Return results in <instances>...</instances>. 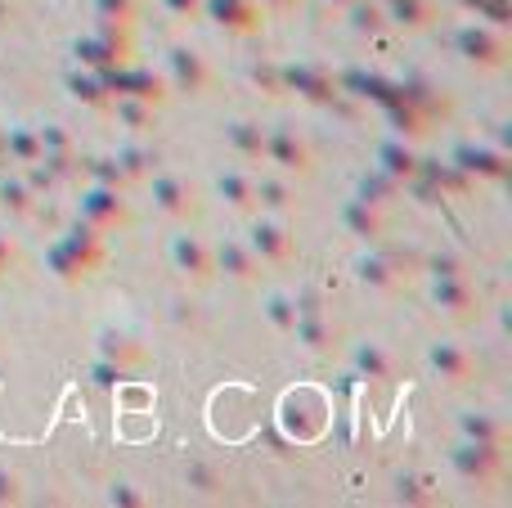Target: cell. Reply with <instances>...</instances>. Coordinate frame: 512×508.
Instances as JSON below:
<instances>
[{
    "instance_id": "cell-3",
    "label": "cell",
    "mask_w": 512,
    "mask_h": 508,
    "mask_svg": "<svg viewBox=\"0 0 512 508\" xmlns=\"http://www.w3.org/2000/svg\"><path fill=\"white\" fill-rule=\"evenodd\" d=\"M203 18L216 27H225V32H261L265 23V9L256 5V0H203Z\"/></svg>"
},
{
    "instance_id": "cell-38",
    "label": "cell",
    "mask_w": 512,
    "mask_h": 508,
    "mask_svg": "<svg viewBox=\"0 0 512 508\" xmlns=\"http://www.w3.org/2000/svg\"><path fill=\"white\" fill-rule=\"evenodd\" d=\"M454 5H463V9H481L486 0H454Z\"/></svg>"
},
{
    "instance_id": "cell-39",
    "label": "cell",
    "mask_w": 512,
    "mask_h": 508,
    "mask_svg": "<svg viewBox=\"0 0 512 508\" xmlns=\"http://www.w3.org/2000/svg\"><path fill=\"white\" fill-rule=\"evenodd\" d=\"M333 5H351V0H333Z\"/></svg>"
},
{
    "instance_id": "cell-10",
    "label": "cell",
    "mask_w": 512,
    "mask_h": 508,
    "mask_svg": "<svg viewBox=\"0 0 512 508\" xmlns=\"http://www.w3.org/2000/svg\"><path fill=\"white\" fill-rule=\"evenodd\" d=\"M427 365H432V374H441V383H468L472 378V356L459 342H432L427 347Z\"/></svg>"
},
{
    "instance_id": "cell-7",
    "label": "cell",
    "mask_w": 512,
    "mask_h": 508,
    "mask_svg": "<svg viewBox=\"0 0 512 508\" xmlns=\"http://www.w3.org/2000/svg\"><path fill=\"white\" fill-rule=\"evenodd\" d=\"M450 464L463 482H490L495 468H499V446H481V441L463 437V446L450 450Z\"/></svg>"
},
{
    "instance_id": "cell-16",
    "label": "cell",
    "mask_w": 512,
    "mask_h": 508,
    "mask_svg": "<svg viewBox=\"0 0 512 508\" xmlns=\"http://www.w3.org/2000/svg\"><path fill=\"white\" fill-rule=\"evenodd\" d=\"M171 72H176V81H167V86H176V90L198 95V90L207 86V68L194 50H171Z\"/></svg>"
},
{
    "instance_id": "cell-26",
    "label": "cell",
    "mask_w": 512,
    "mask_h": 508,
    "mask_svg": "<svg viewBox=\"0 0 512 508\" xmlns=\"http://www.w3.org/2000/svg\"><path fill=\"white\" fill-rule=\"evenodd\" d=\"M252 203H265V207H288V180L261 176V180L252 185Z\"/></svg>"
},
{
    "instance_id": "cell-29",
    "label": "cell",
    "mask_w": 512,
    "mask_h": 508,
    "mask_svg": "<svg viewBox=\"0 0 512 508\" xmlns=\"http://www.w3.org/2000/svg\"><path fill=\"white\" fill-rule=\"evenodd\" d=\"M346 221H351L364 239H369V234H378V225H382L378 212H369V203H351V207H346Z\"/></svg>"
},
{
    "instance_id": "cell-6",
    "label": "cell",
    "mask_w": 512,
    "mask_h": 508,
    "mask_svg": "<svg viewBox=\"0 0 512 508\" xmlns=\"http://www.w3.org/2000/svg\"><path fill=\"white\" fill-rule=\"evenodd\" d=\"M54 243H59V248L68 252V257L77 261L81 270H86V275H90V270H99V266H104V234H99L95 225H86V221H81V216H77V221H72L68 230H63Z\"/></svg>"
},
{
    "instance_id": "cell-30",
    "label": "cell",
    "mask_w": 512,
    "mask_h": 508,
    "mask_svg": "<svg viewBox=\"0 0 512 508\" xmlns=\"http://www.w3.org/2000/svg\"><path fill=\"white\" fill-rule=\"evenodd\" d=\"M50 266L59 270V279H68V284H77V279H86V270H81L77 261H72L68 252L59 248V243H54V248H50Z\"/></svg>"
},
{
    "instance_id": "cell-14",
    "label": "cell",
    "mask_w": 512,
    "mask_h": 508,
    "mask_svg": "<svg viewBox=\"0 0 512 508\" xmlns=\"http://www.w3.org/2000/svg\"><path fill=\"white\" fill-rule=\"evenodd\" d=\"M382 18L418 32V27H427L436 18V0H387V5H382Z\"/></svg>"
},
{
    "instance_id": "cell-35",
    "label": "cell",
    "mask_w": 512,
    "mask_h": 508,
    "mask_svg": "<svg viewBox=\"0 0 512 508\" xmlns=\"http://www.w3.org/2000/svg\"><path fill=\"white\" fill-rule=\"evenodd\" d=\"M9 266H14V243L0 234V270H9Z\"/></svg>"
},
{
    "instance_id": "cell-20",
    "label": "cell",
    "mask_w": 512,
    "mask_h": 508,
    "mask_svg": "<svg viewBox=\"0 0 512 508\" xmlns=\"http://www.w3.org/2000/svg\"><path fill=\"white\" fill-rule=\"evenodd\" d=\"M252 185H256V176H248V171H225V176H216V194L230 207H252Z\"/></svg>"
},
{
    "instance_id": "cell-25",
    "label": "cell",
    "mask_w": 512,
    "mask_h": 508,
    "mask_svg": "<svg viewBox=\"0 0 512 508\" xmlns=\"http://www.w3.org/2000/svg\"><path fill=\"white\" fill-rule=\"evenodd\" d=\"M95 14H99V23L131 27L135 14H140V5H135V0H95Z\"/></svg>"
},
{
    "instance_id": "cell-8",
    "label": "cell",
    "mask_w": 512,
    "mask_h": 508,
    "mask_svg": "<svg viewBox=\"0 0 512 508\" xmlns=\"http://www.w3.org/2000/svg\"><path fill=\"white\" fill-rule=\"evenodd\" d=\"M248 248H252V257L261 261H270V266H283V261L292 257V239H288V230L283 225H274V221H265V216H256V221L248 225Z\"/></svg>"
},
{
    "instance_id": "cell-9",
    "label": "cell",
    "mask_w": 512,
    "mask_h": 508,
    "mask_svg": "<svg viewBox=\"0 0 512 508\" xmlns=\"http://www.w3.org/2000/svg\"><path fill=\"white\" fill-rule=\"evenodd\" d=\"M171 266L189 279H207L212 275V248L198 234H176L171 239Z\"/></svg>"
},
{
    "instance_id": "cell-34",
    "label": "cell",
    "mask_w": 512,
    "mask_h": 508,
    "mask_svg": "<svg viewBox=\"0 0 512 508\" xmlns=\"http://www.w3.org/2000/svg\"><path fill=\"white\" fill-rule=\"evenodd\" d=\"M95 185H108V189H117L126 180V171H113V162H95Z\"/></svg>"
},
{
    "instance_id": "cell-18",
    "label": "cell",
    "mask_w": 512,
    "mask_h": 508,
    "mask_svg": "<svg viewBox=\"0 0 512 508\" xmlns=\"http://www.w3.org/2000/svg\"><path fill=\"white\" fill-rule=\"evenodd\" d=\"M0 149H5L18 167H32V162H41V135L27 131V126H14V131L0 135Z\"/></svg>"
},
{
    "instance_id": "cell-17",
    "label": "cell",
    "mask_w": 512,
    "mask_h": 508,
    "mask_svg": "<svg viewBox=\"0 0 512 508\" xmlns=\"http://www.w3.org/2000/svg\"><path fill=\"white\" fill-rule=\"evenodd\" d=\"M225 144L234 149V158L243 162H261V149H265V131L252 122H230L225 126Z\"/></svg>"
},
{
    "instance_id": "cell-31",
    "label": "cell",
    "mask_w": 512,
    "mask_h": 508,
    "mask_svg": "<svg viewBox=\"0 0 512 508\" xmlns=\"http://www.w3.org/2000/svg\"><path fill=\"white\" fill-rule=\"evenodd\" d=\"M0 203L5 207H14V212H27V189H23V180H0Z\"/></svg>"
},
{
    "instance_id": "cell-22",
    "label": "cell",
    "mask_w": 512,
    "mask_h": 508,
    "mask_svg": "<svg viewBox=\"0 0 512 508\" xmlns=\"http://www.w3.org/2000/svg\"><path fill=\"white\" fill-rule=\"evenodd\" d=\"M463 437L481 441V446H499V450H504V428H499L490 414H463Z\"/></svg>"
},
{
    "instance_id": "cell-24",
    "label": "cell",
    "mask_w": 512,
    "mask_h": 508,
    "mask_svg": "<svg viewBox=\"0 0 512 508\" xmlns=\"http://www.w3.org/2000/svg\"><path fill=\"white\" fill-rule=\"evenodd\" d=\"M265 315H270V324H274V329L292 333V324H297V315H301V302H297V297H283V293H274L270 302H265Z\"/></svg>"
},
{
    "instance_id": "cell-4",
    "label": "cell",
    "mask_w": 512,
    "mask_h": 508,
    "mask_svg": "<svg viewBox=\"0 0 512 508\" xmlns=\"http://www.w3.org/2000/svg\"><path fill=\"white\" fill-rule=\"evenodd\" d=\"M261 158L270 162V167H279L283 176H297V171L310 167V149L306 140H301L297 131H288V126H279V131H265V149Z\"/></svg>"
},
{
    "instance_id": "cell-21",
    "label": "cell",
    "mask_w": 512,
    "mask_h": 508,
    "mask_svg": "<svg viewBox=\"0 0 512 508\" xmlns=\"http://www.w3.org/2000/svg\"><path fill=\"white\" fill-rule=\"evenodd\" d=\"M283 81H288L297 95H306V99H328V77L319 68H288L283 72Z\"/></svg>"
},
{
    "instance_id": "cell-15",
    "label": "cell",
    "mask_w": 512,
    "mask_h": 508,
    "mask_svg": "<svg viewBox=\"0 0 512 508\" xmlns=\"http://www.w3.org/2000/svg\"><path fill=\"white\" fill-rule=\"evenodd\" d=\"M351 360H355V369H360L369 383H387V378L396 374V365H391V356H387L382 342H360V347L351 351Z\"/></svg>"
},
{
    "instance_id": "cell-5",
    "label": "cell",
    "mask_w": 512,
    "mask_h": 508,
    "mask_svg": "<svg viewBox=\"0 0 512 508\" xmlns=\"http://www.w3.org/2000/svg\"><path fill=\"white\" fill-rule=\"evenodd\" d=\"M454 45H459V54H463V59H472V63H486V68H495V63H504V54H508L504 36H499L490 23H463V27H459V36H454Z\"/></svg>"
},
{
    "instance_id": "cell-27",
    "label": "cell",
    "mask_w": 512,
    "mask_h": 508,
    "mask_svg": "<svg viewBox=\"0 0 512 508\" xmlns=\"http://www.w3.org/2000/svg\"><path fill=\"white\" fill-rule=\"evenodd\" d=\"M104 360H113L117 369H126V365H140V360H144V351L135 347L131 338H113V342H108V347H104Z\"/></svg>"
},
{
    "instance_id": "cell-2",
    "label": "cell",
    "mask_w": 512,
    "mask_h": 508,
    "mask_svg": "<svg viewBox=\"0 0 512 508\" xmlns=\"http://www.w3.org/2000/svg\"><path fill=\"white\" fill-rule=\"evenodd\" d=\"M126 203H122V194L117 189H108V185H90L86 194H81V221L86 225H95L99 234H108V230H117V225H126Z\"/></svg>"
},
{
    "instance_id": "cell-33",
    "label": "cell",
    "mask_w": 512,
    "mask_h": 508,
    "mask_svg": "<svg viewBox=\"0 0 512 508\" xmlns=\"http://www.w3.org/2000/svg\"><path fill=\"white\" fill-rule=\"evenodd\" d=\"M171 18H203V0H162Z\"/></svg>"
},
{
    "instance_id": "cell-13",
    "label": "cell",
    "mask_w": 512,
    "mask_h": 508,
    "mask_svg": "<svg viewBox=\"0 0 512 508\" xmlns=\"http://www.w3.org/2000/svg\"><path fill=\"white\" fill-rule=\"evenodd\" d=\"M212 270H221V275L248 284V279H256V257H252L248 243H230V239H225L221 248H212Z\"/></svg>"
},
{
    "instance_id": "cell-37",
    "label": "cell",
    "mask_w": 512,
    "mask_h": 508,
    "mask_svg": "<svg viewBox=\"0 0 512 508\" xmlns=\"http://www.w3.org/2000/svg\"><path fill=\"white\" fill-rule=\"evenodd\" d=\"M261 5H270V9H292L297 0H261Z\"/></svg>"
},
{
    "instance_id": "cell-32",
    "label": "cell",
    "mask_w": 512,
    "mask_h": 508,
    "mask_svg": "<svg viewBox=\"0 0 512 508\" xmlns=\"http://www.w3.org/2000/svg\"><path fill=\"white\" fill-rule=\"evenodd\" d=\"M360 279L364 284H378V288H391V270L382 261H360Z\"/></svg>"
},
{
    "instance_id": "cell-11",
    "label": "cell",
    "mask_w": 512,
    "mask_h": 508,
    "mask_svg": "<svg viewBox=\"0 0 512 508\" xmlns=\"http://www.w3.org/2000/svg\"><path fill=\"white\" fill-rule=\"evenodd\" d=\"M153 203L171 216H185L194 207V185L185 176H171V171H158L153 176Z\"/></svg>"
},
{
    "instance_id": "cell-1",
    "label": "cell",
    "mask_w": 512,
    "mask_h": 508,
    "mask_svg": "<svg viewBox=\"0 0 512 508\" xmlns=\"http://www.w3.org/2000/svg\"><path fill=\"white\" fill-rule=\"evenodd\" d=\"M77 59L95 72L122 68V63H131V36H126V27H117V23H99L95 32L77 41Z\"/></svg>"
},
{
    "instance_id": "cell-28",
    "label": "cell",
    "mask_w": 512,
    "mask_h": 508,
    "mask_svg": "<svg viewBox=\"0 0 512 508\" xmlns=\"http://www.w3.org/2000/svg\"><path fill=\"white\" fill-rule=\"evenodd\" d=\"M351 18H355V32H373V27H382V5H373V0H351Z\"/></svg>"
},
{
    "instance_id": "cell-12",
    "label": "cell",
    "mask_w": 512,
    "mask_h": 508,
    "mask_svg": "<svg viewBox=\"0 0 512 508\" xmlns=\"http://www.w3.org/2000/svg\"><path fill=\"white\" fill-rule=\"evenodd\" d=\"M432 302L441 306V311H450V315H468L472 306H477V293H472V284L463 275H436Z\"/></svg>"
},
{
    "instance_id": "cell-19",
    "label": "cell",
    "mask_w": 512,
    "mask_h": 508,
    "mask_svg": "<svg viewBox=\"0 0 512 508\" xmlns=\"http://www.w3.org/2000/svg\"><path fill=\"white\" fill-rule=\"evenodd\" d=\"M292 333H297V342H301V347H310V351H328V347H333V329L319 320V311H301L297 324H292Z\"/></svg>"
},
{
    "instance_id": "cell-23",
    "label": "cell",
    "mask_w": 512,
    "mask_h": 508,
    "mask_svg": "<svg viewBox=\"0 0 512 508\" xmlns=\"http://www.w3.org/2000/svg\"><path fill=\"white\" fill-rule=\"evenodd\" d=\"M113 117L122 126H131V131H144V126L153 122V104H144V99H131V95H117L113 99Z\"/></svg>"
},
{
    "instance_id": "cell-36",
    "label": "cell",
    "mask_w": 512,
    "mask_h": 508,
    "mask_svg": "<svg viewBox=\"0 0 512 508\" xmlns=\"http://www.w3.org/2000/svg\"><path fill=\"white\" fill-rule=\"evenodd\" d=\"M5 500H14V477L0 473V504H5Z\"/></svg>"
}]
</instances>
